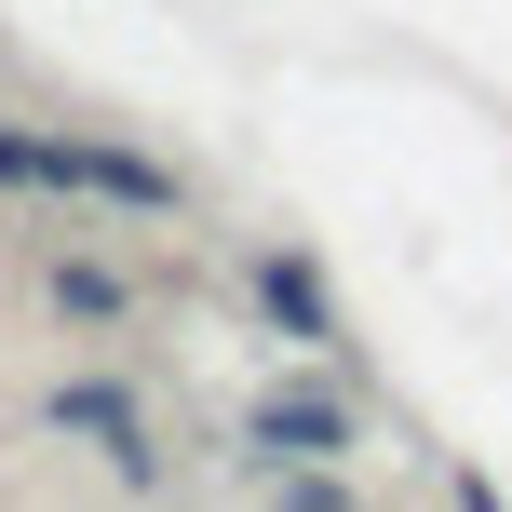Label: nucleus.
<instances>
[{
	"instance_id": "nucleus-2",
	"label": "nucleus",
	"mask_w": 512,
	"mask_h": 512,
	"mask_svg": "<svg viewBox=\"0 0 512 512\" xmlns=\"http://www.w3.org/2000/svg\"><path fill=\"white\" fill-rule=\"evenodd\" d=\"M41 432H68L81 459H108L122 486H162V445H149V405L135 391H108V378H68V391H41Z\"/></svg>"
},
{
	"instance_id": "nucleus-1",
	"label": "nucleus",
	"mask_w": 512,
	"mask_h": 512,
	"mask_svg": "<svg viewBox=\"0 0 512 512\" xmlns=\"http://www.w3.org/2000/svg\"><path fill=\"white\" fill-rule=\"evenodd\" d=\"M230 445H243V472H351V405L337 391H256Z\"/></svg>"
},
{
	"instance_id": "nucleus-4",
	"label": "nucleus",
	"mask_w": 512,
	"mask_h": 512,
	"mask_svg": "<svg viewBox=\"0 0 512 512\" xmlns=\"http://www.w3.org/2000/svg\"><path fill=\"white\" fill-rule=\"evenodd\" d=\"M41 297L68 310V324H122V310H135L122 283H108V270H81V256H41Z\"/></svg>"
},
{
	"instance_id": "nucleus-3",
	"label": "nucleus",
	"mask_w": 512,
	"mask_h": 512,
	"mask_svg": "<svg viewBox=\"0 0 512 512\" xmlns=\"http://www.w3.org/2000/svg\"><path fill=\"white\" fill-rule=\"evenodd\" d=\"M243 297L283 324V351H310V364H324V351H351V324L324 310V283H310L297 256H256V270H243Z\"/></svg>"
},
{
	"instance_id": "nucleus-6",
	"label": "nucleus",
	"mask_w": 512,
	"mask_h": 512,
	"mask_svg": "<svg viewBox=\"0 0 512 512\" xmlns=\"http://www.w3.org/2000/svg\"><path fill=\"white\" fill-rule=\"evenodd\" d=\"M459 512H499V486H486V472H459Z\"/></svg>"
},
{
	"instance_id": "nucleus-5",
	"label": "nucleus",
	"mask_w": 512,
	"mask_h": 512,
	"mask_svg": "<svg viewBox=\"0 0 512 512\" xmlns=\"http://www.w3.org/2000/svg\"><path fill=\"white\" fill-rule=\"evenodd\" d=\"M270 512H364V499H351V472H283Z\"/></svg>"
}]
</instances>
